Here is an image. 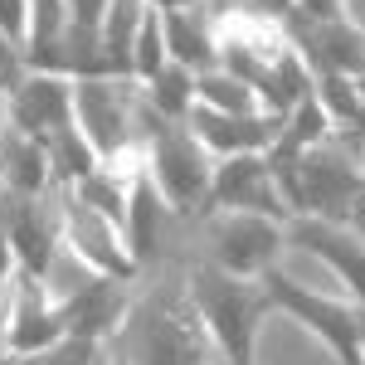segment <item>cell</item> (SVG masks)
Segmentation results:
<instances>
[{
    "mask_svg": "<svg viewBox=\"0 0 365 365\" xmlns=\"http://www.w3.org/2000/svg\"><path fill=\"white\" fill-rule=\"evenodd\" d=\"M166 58V34H161V10H146V20L137 29V44H132V83H146Z\"/></svg>",
    "mask_w": 365,
    "mask_h": 365,
    "instance_id": "d4e9b609",
    "label": "cell"
},
{
    "mask_svg": "<svg viewBox=\"0 0 365 365\" xmlns=\"http://www.w3.org/2000/svg\"><path fill=\"white\" fill-rule=\"evenodd\" d=\"M0 34H5L15 49H25V39H29V0H0Z\"/></svg>",
    "mask_w": 365,
    "mask_h": 365,
    "instance_id": "4316f807",
    "label": "cell"
},
{
    "mask_svg": "<svg viewBox=\"0 0 365 365\" xmlns=\"http://www.w3.org/2000/svg\"><path fill=\"white\" fill-rule=\"evenodd\" d=\"M0 229L15 249L20 273L49 282L63 244H58V210H49V195H10L0 190Z\"/></svg>",
    "mask_w": 365,
    "mask_h": 365,
    "instance_id": "9c48e42d",
    "label": "cell"
},
{
    "mask_svg": "<svg viewBox=\"0 0 365 365\" xmlns=\"http://www.w3.org/2000/svg\"><path fill=\"white\" fill-rule=\"evenodd\" d=\"M346 225H351V229H356V234H361V239H365V200H361V205H356V215H351Z\"/></svg>",
    "mask_w": 365,
    "mask_h": 365,
    "instance_id": "e575fe53",
    "label": "cell"
},
{
    "mask_svg": "<svg viewBox=\"0 0 365 365\" xmlns=\"http://www.w3.org/2000/svg\"><path fill=\"white\" fill-rule=\"evenodd\" d=\"M205 258L234 278H263L278 268V253L287 249V225L263 220V215H239V210H215L205 215Z\"/></svg>",
    "mask_w": 365,
    "mask_h": 365,
    "instance_id": "8992f818",
    "label": "cell"
},
{
    "mask_svg": "<svg viewBox=\"0 0 365 365\" xmlns=\"http://www.w3.org/2000/svg\"><path fill=\"white\" fill-rule=\"evenodd\" d=\"M137 108L141 93L132 78H73V127L103 161H117L122 151H132Z\"/></svg>",
    "mask_w": 365,
    "mask_h": 365,
    "instance_id": "52a82bcc",
    "label": "cell"
},
{
    "mask_svg": "<svg viewBox=\"0 0 365 365\" xmlns=\"http://www.w3.org/2000/svg\"><path fill=\"white\" fill-rule=\"evenodd\" d=\"M93 365H108V361H103V356H98V361H93Z\"/></svg>",
    "mask_w": 365,
    "mask_h": 365,
    "instance_id": "60d3db41",
    "label": "cell"
},
{
    "mask_svg": "<svg viewBox=\"0 0 365 365\" xmlns=\"http://www.w3.org/2000/svg\"><path fill=\"white\" fill-rule=\"evenodd\" d=\"M0 132H5V88H0Z\"/></svg>",
    "mask_w": 365,
    "mask_h": 365,
    "instance_id": "74e56055",
    "label": "cell"
},
{
    "mask_svg": "<svg viewBox=\"0 0 365 365\" xmlns=\"http://www.w3.org/2000/svg\"><path fill=\"white\" fill-rule=\"evenodd\" d=\"M63 5H68V20L73 25H88V29H98L103 10H108V0H63Z\"/></svg>",
    "mask_w": 365,
    "mask_h": 365,
    "instance_id": "f546056e",
    "label": "cell"
},
{
    "mask_svg": "<svg viewBox=\"0 0 365 365\" xmlns=\"http://www.w3.org/2000/svg\"><path fill=\"white\" fill-rule=\"evenodd\" d=\"M0 190H10V195H49V190H58L39 137H25L15 127L0 132Z\"/></svg>",
    "mask_w": 365,
    "mask_h": 365,
    "instance_id": "d6986e66",
    "label": "cell"
},
{
    "mask_svg": "<svg viewBox=\"0 0 365 365\" xmlns=\"http://www.w3.org/2000/svg\"><path fill=\"white\" fill-rule=\"evenodd\" d=\"M278 195L287 205V215H312V220H351L356 205L365 200V175H361V156L346 141H322L302 151L297 161L273 166Z\"/></svg>",
    "mask_w": 365,
    "mask_h": 365,
    "instance_id": "6da1fadb",
    "label": "cell"
},
{
    "mask_svg": "<svg viewBox=\"0 0 365 365\" xmlns=\"http://www.w3.org/2000/svg\"><path fill=\"white\" fill-rule=\"evenodd\" d=\"M302 20H346V0H297Z\"/></svg>",
    "mask_w": 365,
    "mask_h": 365,
    "instance_id": "f1b7e54d",
    "label": "cell"
},
{
    "mask_svg": "<svg viewBox=\"0 0 365 365\" xmlns=\"http://www.w3.org/2000/svg\"><path fill=\"white\" fill-rule=\"evenodd\" d=\"M346 137H351V151H361V146H365V83H361V113H356V122H351ZM346 137H336V141H346Z\"/></svg>",
    "mask_w": 365,
    "mask_h": 365,
    "instance_id": "d6a6232c",
    "label": "cell"
},
{
    "mask_svg": "<svg viewBox=\"0 0 365 365\" xmlns=\"http://www.w3.org/2000/svg\"><path fill=\"white\" fill-rule=\"evenodd\" d=\"M5 127L39 141L73 127V78L20 68V78L5 88Z\"/></svg>",
    "mask_w": 365,
    "mask_h": 365,
    "instance_id": "7c38bea8",
    "label": "cell"
},
{
    "mask_svg": "<svg viewBox=\"0 0 365 365\" xmlns=\"http://www.w3.org/2000/svg\"><path fill=\"white\" fill-rule=\"evenodd\" d=\"M20 68H25V58H20V49L0 34V88H10L15 78H20Z\"/></svg>",
    "mask_w": 365,
    "mask_h": 365,
    "instance_id": "4dcf8cb0",
    "label": "cell"
},
{
    "mask_svg": "<svg viewBox=\"0 0 365 365\" xmlns=\"http://www.w3.org/2000/svg\"><path fill=\"white\" fill-rule=\"evenodd\" d=\"M103 356V346L98 341H83V336H63L58 346L44 351V365H93Z\"/></svg>",
    "mask_w": 365,
    "mask_h": 365,
    "instance_id": "484cf974",
    "label": "cell"
},
{
    "mask_svg": "<svg viewBox=\"0 0 365 365\" xmlns=\"http://www.w3.org/2000/svg\"><path fill=\"white\" fill-rule=\"evenodd\" d=\"M58 244L63 253L78 258V268L88 273H103V278L132 282L141 273L137 258L127 253V239L113 220H103L98 210H88L73 190H58Z\"/></svg>",
    "mask_w": 365,
    "mask_h": 365,
    "instance_id": "ba28073f",
    "label": "cell"
},
{
    "mask_svg": "<svg viewBox=\"0 0 365 365\" xmlns=\"http://www.w3.org/2000/svg\"><path fill=\"white\" fill-rule=\"evenodd\" d=\"M244 5H249V15L273 20V25H282V20H292V15H297V0H244Z\"/></svg>",
    "mask_w": 365,
    "mask_h": 365,
    "instance_id": "83f0119b",
    "label": "cell"
},
{
    "mask_svg": "<svg viewBox=\"0 0 365 365\" xmlns=\"http://www.w3.org/2000/svg\"><path fill=\"white\" fill-rule=\"evenodd\" d=\"M166 200L156 190V180L146 175V161L132 170V180H127V220H122V239H127V253L137 258V268H146L156 249H161V239H166Z\"/></svg>",
    "mask_w": 365,
    "mask_h": 365,
    "instance_id": "e0dca14e",
    "label": "cell"
},
{
    "mask_svg": "<svg viewBox=\"0 0 365 365\" xmlns=\"http://www.w3.org/2000/svg\"><path fill=\"white\" fill-rule=\"evenodd\" d=\"M146 0H108L103 20H98V34H103V49L113 58L117 78H132V44H137V29L146 20Z\"/></svg>",
    "mask_w": 365,
    "mask_h": 365,
    "instance_id": "ffe728a7",
    "label": "cell"
},
{
    "mask_svg": "<svg viewBox=\"0 0 365 365\" xmlns=\"http://www.w3.org/2000/svg\"><path fill=\"white\" fill-rule=\"evenodd\" d=\"M258 282H263L268 307L282 312V317H292L297 327H307L341 365H365L361 361V307H356L351 297L317 292V287L297 282L292 273H282V268H268Z\"/></svg>",
    "mask_w": 365,
    "mask_h": 365,
    "instance_id": "277c9868",
    "label": "cell"
},
{
    "mask_svg": "<svg viewBox=\"0 0 365 365\" xmlns=\"http://www.w3.org/2000/svg\"><path fill=\"white\" fill-rule=\"evenodd\" d=\"M161 34H166V58L190 68V73H205L220 63V49H215V25L205 20V5H180V10H161Z\"/></svg>",
    "mask_w": 365,
    "mask_h": 365,
    "instance_id": "ac0fdd59",
    "label": "cell"
},
{
    "mask_svg": "<svg viewBox=\"0 0 365 365\" xmlns=\"http://www.w3.org/2000/svg\"><path fill=\"white\" fill-rule=\"evenodd\" d=\"M15 273H20V263H15V249H10V239H5V229H0V302H5Z\"/></svg>",
    "mask_w": 365,
    "mask_h": 365,
    "instance_id": "1f68e13d",
    "label": "cell"
},
{
    "mask_svg": "<svg viewBox=\"0 0 365 365\" xmlns=\"http://www.w3.org/2000/svg\"><path fill=\"white\" fill-rule=\"evenodd\" d=\"M225 365H253V361H225Z\"/></svg>",
    "mask_w": 365,
    "mask_h": 365,
    "instance_id": "ab89813d",
    "label": "cell"
},
{
    "mask_svg": "<svg viewBox=\"0 0 365 365\" xmlns=\"http://www.w3.org/2000/svg\"><path fill=\"white\" fill-rule=\"evenodd\" d=\"M195 108H215V113H263L258 108V93L244 78L225 73L220 63L195 73Z\"/></svg>",
    "mask_w": 365,
    "mask_h": 365,
    "instance_id": "603a6c76",
    "label": "cell"
},
{
    "mask_svg": "<svg viewBox=\"0 0 365 365\" xmlns=\"http://www.w3.org/2000/svg\"><path fill=\"white\" fill-rule=\"evenodd\" d=\"M0 356H5V302H0Z\"/></svg>",
    "mask_w": 365,
    "mask_h": 365,
    "instance_id": "d590c367",
    "label": "cell"
},
{
    "mask_svg": "<svg viewBox=\"0 0 365 365\" xmlns=\"http://www.w3.org/2000/svg\"><path fill=\"white\" fill-rule=\"evenodd\" d=\"M44 156H49V175H54L58 190H73L78 180H88L93 170L103 166V156L88 146V137L78 127H63L54 137H44Z\"/></svg>",
    "mask_w": 365,
    "mask_h": 365,
    "instance_id": "7402d4cb",
    "label": "cell"
},
{
    "mask_svg": "<svg viewBox=\"0 0 365 365\" xmlns=\"http://www.w3.org/2000/svg\"><path fill=\"white\" fill-rule=\"evenodd\" d=\"M215 210H239V215H263V220H278L287 225V205L278 195V180H273V166L268 156H225L215 161V175H210V205L205 215Z\"/></svg>",
    "mask_w": 365,
    "mask_h": 365,
    "instance_id": "4fadbf2b",
    "label": "cell"
},
{
    "mask_svg": "<svg viewBox=\"0 0 365 365\" xmlns=\"http://www.w3.org/2000/svg\"><path fill=\"white\" fill-rule=\"evenodd\" d=\"M185 127L195 132V141L215 156H258L268 151L273 137H278V117L268 113H215V108H190Z\"/></svg>",
    "mask_w": 365,
    "mask_h": 365,
    "instance_id": "2e32d148",
    "label": "cell"
},
{
    "mask_svg": "<svg viewBox=\"0 0 365 365\" xmlns=\"http://www.w3.org/2000/svg\"><path fill=\"white\" fill-rule=\"evenodd\" d=\"M185 297L195 307L205 336L215 341V351L225 361H253V346H258V327L268 317V297H263V282L253 278H234L225 268H215L210 258L190 268L185 278Z\"/></svg>",
    "mask_w": 365,
    "mask_h": 365,
    "instance_id": "7a4b0ae2",
    "label": "cell"
},
{
    "mask_svg": "<svg viewBox=\"0 0 365 365\" xmlns=\"http://www.w3.org/2000/svg\"><path fill=\"white\" fill-rule=\"evenodd\" d=\"M356 156H361V175H365V146H361V151H356Z\"/></svg>",
    "mask_w": 365,
    "mask_h": 365,
    "instance_id": "f35d334b",
    "label": "cell"
},
{
    "mask_svg": "<svg viewBox=\"0 0 365 365\" xmlns=\"http://www.w3.org/2000/svg\"><path fill=\"white\" fill-rule=\"evenodd\" d=\"M137 88H141V103L156 117H166V122H185L190 108H195V73L180 68V63H161V68Z\"/></svg>",
    "mask_w": 365,
    "mask_h": 365,
    "instance_id": "44dd1931",
    "label": "cell"
},
{
    "mask_svg": "<svg viewBox=\"0 0 365 365\" xmlns=\"http://www.w3.org/2000/svg\"><path fill=\"white\" fill-rule=\"evenodd\" d=\"M122 331H127V351L137 365H210L220 356L185 292L132 312Z\"/></svg>",
    "mask_w": 365,
    "mask_h": 365,
    "instance_id": "5b68a950",
    "label": "cell"
},
{
    "mask_svg": "<svg viewBox=\"0 0 365 365\" xmlns=\"http://www.w3.org/2000/svg\"><path fill=\"white\" fill-rule=\"evenodd\" d=\"M361 361H365V307H361Z\"/></svg>",
    "mask_w": 365,
    "mask_h": 365,
    "instance_id": "8d00e7d4",
    "label": "cell"
},
{
    "mask_svg": "<svg viewBox=\"0 0 365 365\" xmlns=\"http://www.w3.org/2000/svg\"><path fill=\"white\" fill-rule=\"evenodd\" d=\"M58 341H63V322H58V302L49 282L15 273L10 292H5V351L10 356H44Z\"/></svg>",
    "mask_w": 365,
    "mask_h": 365,
    "instance_id": "9a60e30c",
    "label": "cell"
},
{
    "mask_svg": "<svg viewBox=\"0 0 365 365\" xmlns=\"http://www.w3.org/2000/svg\"><path fill=\"white\" fill-rule=\"evenodd\" d=\"M287 244H297V249H307L312 258H322L327 273L346 287V297H351L356 307H365V239L351 225L297 215V220H287Z\"/></svg>",
    "mask_w": 365,
    "mask_h": 365,
    "instance_id": "5bb4252c",
    "label": "cell"
},
{
    "mask_svg": "<svg viewBox=\"0 0 365 365\" xmlns=\"http://www.w3.org/2000/svg\"><path fill=\"white\" fill-rule=\"evenodd\" d=\"M282 39L287 49L312 68V78H365V29L351 20H282Z\"/></svg>",
    "mask_w": 365,
    "mask_h": 365,
    "instance_id": "30bf717a",
    "label": "cell"
},
{
    "mask_svg": "<svg viewBox=\"0 0 365 365\" xmlns=\"http://www.w3.org/2000/svg\"><path fill=\"white\" fill-rule=\"evenodd\" d=\"M361 83L365 78H341V73L317 78V103H322V113H327V122H331L336 137H346L351 122H356V113H361Z\"/></svg>",
    "mask_w": 365,
    "mask_h": 365,
    "instance_id": "cb8c5ba5",
    "label": "cell"
},
{
    "mask_svg": "<svg viewBox=\"0 0 365 365\" xmlns=\"http://www.w3.org/2000/svg\"><path fill=\"white\" fill-rule=\"evenodd\" d=\"M137 132L146 137V175L156 180V190L166 200L170 215H200L210 205V175H215V156L195 141L185 122H166L146 103L137 108Z\"/></svg>",
    "mask_w": 365,
    "mask_h": 365,
    "instance_id": "3957f363",
    "label": "cell"
},
{
    "mask_svg": "<svg viewBox=\"0 0 365 365\" xmlns=\"http://www.w3.org/2000/svg\"><path fill=\"white\" fill-rule=\"evenodd\" d=\"M151 10H180V5H200V0H146Z\"/></svg>",
    "mask_w": 365,
    "mask_h": 365,
    "instance_id": "836d02e7",
    "label": "cell"
},
{
    "mask_svg": "<svg viewBox=\"0 0 365 365\" xmlns=\"http://www.w3.org/2000/svg\"><path fill=\"white\" fill-rule=\"evenodd\" d=\"M58 302V322H63V336H83V341H103L117 336L122 327H127V317H132V297H127V282L117 278H103V273H88L73 282V287H63L54 292Z\"/></svg>",
    "mask_w": 365,
    "mask_h": 365,
    "instance_id": "8fae6325",
    "label": "cell"
}]
</instances>
